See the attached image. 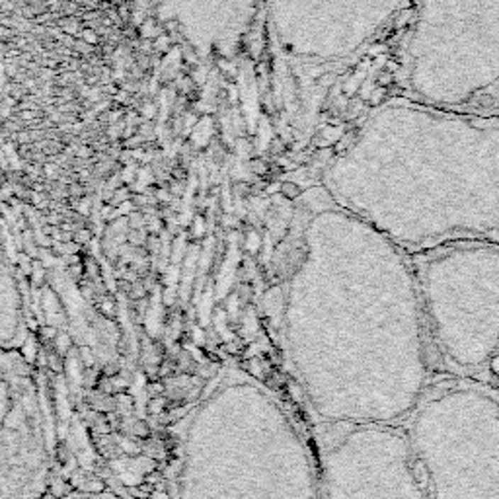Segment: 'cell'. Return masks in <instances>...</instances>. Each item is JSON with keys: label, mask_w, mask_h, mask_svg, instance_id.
Listing matches in <instances>:
<instances>
[{"label": "cell", "mask_w": 499, "mask_h": 499, "mask_svg": "<svg viewBox=\"0 0 499 499\" xmlns=\"http://www.w3.org/2000/svg\"><path fill=\"white\" fill-rule=\"evenodd\" d=\"M359 88H361V78L351 77L347 78V82L343 84V94H345V96H355V94H359Z\"/></svg>", "instance_id": "9a60e30c"}, {"label": "cell", "mask_w": 499, "mask_h": 499, "mask_svg": "<svg viewBox=\"0 0 499 499\" xmlns=\"http://www.w3.org/2000/svg\"><path fill=\"white\" fill-rule=\"evenodd\" d=\"M209 303H213V287H209L207 295H205V298H203V303L197 304V310H199V316H201L203 326H207V324H209L211 306H213V304H209Z\"/></svg>", "instance_id": "5b68a950"}, {"label": "cell", "mask_w": 499, "mask_h": 499, "mask_svg": "<svg viewBox=\"0 0 499 499\" xmlns=\"http://www.w3.org/2000/svg\"><path fill=\"white\" fill-rule=\"evenodd\" d=\"M39 262L43 264V267H55V264H57V259H55L53 256H51V252L47 248H39Z\"/></svg>", "instance_id": "d6986e66"}, {"label": "cell", "mask_w": 499, "mask_h": 499, "mask_svg": "<svg viewBox=\"0 0 499 499\" xmlns=\"http://www.w3.org/2000/svg\"><path fill=\"white\" fill-rule=\"evenodd\" d=\"M111 382H113V388H116V392H123V390H127L131 384H129V379L125 376V374H116V376H111Z\"/></svg>", "instance_id": "ffe728a7"}, {"label": "cell", "mask_w": 499, "mask_h": 499, "mask_svg": "<svg viewBox=\"0 0 499 499\" xmlns=\"http://www.w3.org/2000/svg\"><path fill=\"white\" fill-rule=\"evenodd\" d=\"M38 351H39V347H38V343H35V340H26L23 342V345H22V355H23V359L28 361V363H33L35 361V357H38Z\"/></svg>", "instance_id": "ba28073f"}, {"label": "cell", "mask_w": 499, "mask_h": 499, "mask_svg": "<svg viewBox=\"0 0 499 499\" xmlns=\"http://www.w3.org/2000/svg\"><path fill=\"white\" fill-rule=\"evenodd\" d=\"M53 345L55 351H57L59 355H65L67 351H70V335L65 334V332L57 334V337L53 340Z\"/></svg>", "instance_id": "30bf717a"}, {"label": "cell", "mask_w": 499, "mask_h": 499, "mask_svg": "<svg viewBox=\"0 0 499 499\" xmlns=\"http://www.w3.org/2000/svg\"><path fill=\"white\" fill-rule=\"evenodd\" d=\"M246 248H248L250 254H257V252H259V248H262V240H259L257 232L248 234V238H246Z\"/></svg>", "instance_id": "ac0fdd59"}, {"label": "cell", "mask_w": 499, "mask_h": 499, "mask_svg": "<svg viewBox=\"0 0 499 499\" xmlns=\"http://www.w3.org/2000/svg\"><path fill=\"white\" fill-rule=\"evenodd\" d=\"M147 482H150V483H158V482H160V476H158V474H156V472H155V474H150V476H148V478H147Z\"/></svg>", "instance_id": "4316f807"}, {"label": "cell", "mask_w": 499, "mask_h": 499, "mask_svg": "<svg viewBox=\"0 0 499 499\" xmlns=\"http://www.w3.org/2000/svg\"><path fill=\"white\" fill-rule=\"evenodd\" d=\"M74 242L77 244H88L90 242V232L88 230H78L77 236H74Z\"/></svg>", "instance_id": "d4e9b609"}, {"label": "cell", "mask_w": 499, "mask_h": 499, "mask_svg": "<svg viewBox=\"0 0 499 499\" xmlns=\"http://www.w3.org/2000/svg\"><path fill=\"white\" fill-rule=\"evenodd\" d=\"M394 57V96L499 117V0H410Z\"/></svg>", "instance_id": "7a4b0ae2"}, {"label": "cell", "mask_w": 499, "mask_h": 499, "mask_svg": "<svg viewBox=\"0 0 499 499\" xmlns=\"http://www.w3.org/2000/svg\"><path fill=\"white\" fill-rule=\"evenodd\" d=\"M191 334H194L195 345H205V343H207V335H205V332H203L199 326H195L194 330H191Z\"/></svg>", "instance_id": "7402d4cb"}, {"label": "cell", "mask_w": 499, "mask_h": 499, "mask_svg": "<svg viewBox=\"0 0 499 499\" xmlns=\"http://www.w3.org/2000/svg\"><path fill=\"white\" fill-rule=\"evenodd\" d=\"M47 366H49L53 373H57V374L62 373V366H65V363H62L61 355H59V353H57L55 349L47 353Z\"/></svg>", "instance_id": "7c38bea8"}, {"label": "cell", "mask_w": 499, "mask_h": 499, "mask_svg": "<svg viewBox=\"0 0 499 499\" xmlns=\"http://www.w3.org/2000/svg\"><path fill=\"white\" fill-rule=\"evenodd\" d=\"M410 0H262V12L285 59L312 69H351L376 35L392 28Z\"/></svg>", "instance_id": "3957f363"}, {"label": "cell", "mask_w": 499, "mask_h": 499, "mask_svg": "<svg viewBox=\"0 0 499 499\" xmlns=\"http://www.w3.org/2000/svg\"><path fill=\"white\" fill-rule=\"evenodd\" d=\"M31 287H41L43 285V281H45V267H43V264L41 262H33V267H31Z\"/></svg>", "instance_id": "8992f818"}, {"label": "cell", "mask_w": 499, "mask_h": 499, "mask_svg": "<svg viewBox=\"0 0 499 499\" xmlns=\"http://www.w3.org/2000/svg\"><path fill=\"white\" fill-rule=\"evenodd\" d=\"M100 306H101V310L106 312V314H109V316L113 314V301H111L109 296H101Z\"/></svg>", "instance_id": "cb8c5ba5"}, {"label": "cell", "mask_w": 499, "mask_h": 499, "mask_svg": "<svg viewBox=\"0 0 499 499\" xmlns=\"http://www.w3.org/2000/svg\"><path fill=\"white\" fill-rule=\"evenodd\" d=\"M164 405H166L164 394L162 396L150 398V400H148V412L155 413V415H160V413H164Z\"/></svg>", "instance_id": "5bb4252c"}, {"label": "cell", "mask_w": 499, "mask_h": 499, "mask_svg": "<svg viewBox=\"0 0 499 499\" xmlns=\"http://www.w3.org/2000/svg\"><path fill=\"white\" fill-rule=\"evenodd\" d=\"M374 86H381V88H392L394 86V74L392 70H381L376 77H374Z\"/></svg>", "instance_id": "8fae6325"}, {"label": "cell", "mask_w": 499, "mask_h": 499, "mask_svg": "<svg viewBox=\"0 0 499 499\" xmlns=\"http://www.w3.org/2000/svg\"><path fill=\"white\" fill-rule=\"evenodd\" d=\"M113 439H116L117 447H119L123 452H127V454H139L140 452L139 444L133 443L129 437H113Z\"/></svg>", "instance_id": "9c48e42d"}, {"label": "cell", "mask_w": 499, "mask_h": 499, "mask_svg": "<svg viewBox=\"0 0 499 499\" xmlns=\"http://www.w3.org/2000/svg\"><path fill=\"white\" fill-rule=\"evenodd\" d=\"M281 194L285 195L287 199H296V197H301V187L296 186V184L287 181V184L281 186Z\"/></svg>", "instance_id": "e0dca14e"}, {"label": "cell", "mask_w": 499, "mask_h": 499, "mask_svg": "<svg viewBox=\"0 0 499 499\" xmlns=\"http://www.w3.org/2000/svg\"><path fill=\"white\" fill-rule=\"evenodd\" d=\"M80 357L84 361V366H96V357L90 353V347H80Z\"/></svg>", "instance_id": "44dd1931"}, {"label": "cell", "mask_w": 499, "mask_h": 499, "mask_svg": "<svg viewBox=\"0 0 499 499\" xmlns=\"http://www.w3.org/2000/svg\"><path fill=\"white\" fill-rule=\"evenodd\" d=\"M16 262L20 264V269L23 271V275H30L31 267H33V262H31V256L28 254V252H22V254H18V259H16Z\"/></svg>", "instance_id": "2e32d148"}, {"label": "cell", "mask_w": 499, "mask_h": 499, "mask_svg": "<svg viewBox=\"0 0 499 499\" xmlns=\"http://www.w3.org/2000/svg\"><path fill=\"white\" fill-rule=\"evenodd\" d=\"M371 178L335 197L340 203L366 189L404 191L423 207L499 199V117L470 116L392 96L369 109L353 129V142L326 168V179Z\"/></svg>", "instance_id": "6da1fadb"}, {"label": "cell", "mask_w": 499, "mask_h": 499, "mask_svg": "<svg viewBox=\"0 0 499 499\" xmlns=\"http://www.w3.org/2000/svg\"><path fill=\"white\" fill-rule=\"evenodd\" d=\"M80 490L84 491H92V493H96V491H103L106 490V482L101 480V478H96V476H90L88 480H86L82 486H80Z\"/></svg>", "instance_id": "4fadbf2b"}, {"label": "cell", "mask_w": 499, "mask_h": 499, "mask_svg": "<svg viewBox=\"0 0 499 499\" xmlns=\"http://www.w3.org/2000/svg\"><path fill=\"white\" fill-rule=\"evenodd\" d=\"M155 10L203 59H228L244 45L262 0H155Z\"/></svg>", "instance_id": "277c9868"}, {"label": "cell", "mask_w": 499, "mask_h": 499, "mask_svg": "<svg viewBox=\"0 0 499 499\" xmlns=\"http://www.w3.org/2000/svg\"><path fill=\"white\" fill-rule=\"evenodd\" d=\"M39 334L43 340H55L57 337V327L55 326H41L39 327Z\"/></svg>", "instance_id": "603a6c76"}, {"label": "cell", "mask_w": 499, "mask_h": 499, "mask_svg": "<svg viewBox=\"0 0 499 499\" xmlns=\"http://www.w3.org/2000/svg\"><path fill=\"white\" fill-rule=\"evenodd\" d=\"M201 234H203V220L201 218H197V220H195V225H194V236L195 238H199Z\"/></svg>", "instance_id": "484cf974"}, {"label": "cell", "mask_w": 499, "mask_h": 499, "mask_svg": "<svg viewBox=\"0 0 499 499\" xmlns=\"http://www.w3.org/2000/svg\"><path fill=\"white\" fill-rule=\"evenodd\" d=\"M131 437H137V439H148V437H150V425H148V421L135 420L131 429Z\"/></svg>", "instance_id": "52a82bcc"}]
</instances>
